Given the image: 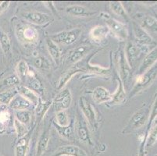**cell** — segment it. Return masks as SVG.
Returning <instances> with one entry per match:
<instances>
[{"instance_id": "obj_10", "label": "cell", "mask_w": 157, "mask_h": 156, "mask_svg": "<svg viewBox=\"0 0 157 156\" xmlns=\"http://www.w3.org/2000/svg\"><path fill=\"white\" fill-rule=\"evenodd\" d=\"M78 116L76 123L77 135L81 142L88 144V145H92V141L91 139L90 131L86 120L85 119V117L82 116L81 114L78 113Z\"/></svg>"}, {"instance_id": "obj_13", "label": "cell", "mask_w": 157, "mask_h": 156, "mask_svg": "<svg viewBox=\"0 0 157 156\" xmlns=\"http://www.w3.org/2000/svg\"><path fill=\"white\" fill-rule=\"evenodd\" d=\"M157 63V46L152 48L142 60V63L139 66L138 71V75L143 74L148 70L152 67H153Z\"/></svg>"}, {"instance_id": "obj_27", "label": "cell", "mask_w": 157, "mask_h": 156, "mask_svg": "<svg viewBox=\"0 0 157 156\" xmlns=\"http://www.w3.org/2000/svg\"><path fill=\"white\" fill-rule=\"evenodd\" d=\"M81 69L78 67H72V68L70 69V70H68L60 77V79H59V82H58V85H57V89L62 90L64 86L67 84L68 81H71V78H72L75 74L81 72Z\"/></svg>"}, {"instance_id": "obj_45", "label": "cell", "mask_w": 157, "mask_h": 156, "mask_svg": "<svg viewBox=\"0 0 157 156\" xmlns=\"http://www.w3.org/2000/svg\"><path fill=\"white\" fill-rule=\"evenodd\" d=\"M0 156H2V155H0Z\"/></svg>"}, {"instance_id": "obj_15", "label": "cell", "mask_w": 157, "mask_h": 156, "mask_svg": "<svg viewBox=\"0 0 157 156\" xmlns=\"http://www.w3.org/2000/svg\"><path fill=\"white\" fill-rule=\"evenodd\" d=\"M117 81L118 82V87L114 94L111 95V100L109 101V105L110 106L121 105L126 101L127 94L124 86L120 79V77L117 78Z\"/></svg>"}, {"instance_id": "obj_22", "label": "cell", "mask_w": 157, "mask_h": 156, "mask_svg": "<svg viewBox=\"0 0 157 156\" xmlns=\"http://www.w3.org/2000/svg\"><path fill=\"white\" fill-rule=\"evenodd\" d=\"M109 32V30L106 26L98 25L91 29L89 32V36L93 41L96 42H100L106 38Z\"/></svg>"}, {"instance_id": "obj_12", "label": "cell", "mask_w": 157, "mask_h": 156, "mask_svg": "<svg viewBox=\"0 0 157 156\" xmlns=\"http://www.w3.org/2000/svg\"><path fill=\"white\" fill-rule=\"evenodd\" d=\"M52 156H88L82 148L76 145L59 147Z\"/></svg>"}, {"instance_id": "obj_35", "label": "cell", "mask_w": 157, "mask_h": 156, "mask_svg": "<svg viewBox=\"0 0 157 156\" xmlns=\"http://www.w3.org/2000/svg\"><path fill=\"white\" fill-rule=\"evenodd\" d=\"M0 45L5 54H7L11 49V41L8 34L0 30Z\"/></svg>"}, {"instance_id": "obj_3", "label": "cell", "mask_w": 157, "mask_h": 156, "mask_svg": "<svg viewBox=\"0 0 157 156\" xmlns=\"http://www.w3.org/2000/svg\"><path fill=\"white\" fill-rule=\"evenodd\" d=\"M78 104H79L82 115L86 120L88 126L92 130H95L98 125V120H97V115L94 107L84 96L80 97L78 100Z\"/></svg>"}, {"instance_id": "obj_11", "label": "cell", "mask_w": 157, "mask_h": 156, "mask_svg": "<svg viewBox=\"0 0 157 156\" xmlns=\"http://www.w3.org/2000/svg\"><path fill=\"white\" fill-rule=\"evenodd\" d=\"M124 54L126 59L131 69L136 66L137 61L139 59L142 50L139 45L134 41H128L125 45Z\"/></svg>"}, {"instance_id": "obj_23", "label": "cell", "mask_w": 157, "mask_h": 156, "mask_svg": "<svg viewBox=\"0 0 157 156\" xmlns=\"http://www.w3.org/2000/svg\"><path fill=\"white\" fill-rule=\"evenodd\" d=\"M45 43H46L47 49L48 51V53L50 54L51 57H52L54 62L57 65H59L61 61V55H62L61 54L60 48L50 38H48L45 39Z\"/></svg>"}, {"instance_id": "obj_1", "label": "cell", "mask_w": 157, "mask_h": 156, "mask_svg": "<svg viewBox=\"0 0 157 156\" xmlns=\"http://www.w3.org/2000/svg\"><path fill=\"white\" fill-rule=\"evenodd\" d=\"M157 76V63L143 74L138 75L135 80V85L130 93V98H133L136 94L151 85Z\"/></svg>"}, {"instance_id": "obj_33", "label": "cell", "mask_w": 157, "mask_h": 156, "mask_svg": "<svg viewBox=\"0 0 157 156\" xmlns=\"http://www.w3.org/2000/svg\"><path fill=\"white\" fill-rule=\"evenodd\" d=\"M81 70L85 71L86 73H91V74H98V75H106L109 73V68H103V67H98V66H93L87 63V65L82 68Z\"/></svg>"}, {"instance_id": "obj_6", "label": "cell", "mask_w": 157, "mask_h": 156, "mask_svg": "<svg viewBox=\"0 0 157 156\" xmlns=\"http://www.w3.org/2000/svg\"><path fill=\"white\" fill-rule=\"evenodd\" d=\"M132 27H133L135 36L138 41L137 44L142 48V51H147L148 47L153 46L155 48V43L154 42L152 37L146 32V31H145L139 24H136L135 22H133Z\"/></svg>"}, {"instance_id": "obj_14", "label": "cell", "mask_w": 157, "mask_h": 156, "mask_svg": "<svg viewBox=\"0 0 157 156\" xmlns=\"http://www.w3.org/2000/svg\"><path fill=\"white\" fill-rule=\"evenodd\" d=\"M18 39L26 43H32L37 41L38 38V32L32 26H26L19 30V32L17 33Z\"/></svg>"}, {"instance_id": "obj_34", "label": "cell", "mask_w": 157, "mask_h": 156, "mask_svg": "<svg viewBox=\"0 0 157 156\" xmlns=\"http://www.w3.org/2000/svg\"><path fill=\"white\" fill-rule=\"evenodd\" d=\"M53 125L59 135L65 139L70 140L74 136V127L71 124H70L67 127H59L53 122Z\"/></svg>"}, {"instance_id": "obj_4", "label": "cell", "mask_w": 157, "mask_h": 156, "mask_svg": "<svg viewBox=\"0 0 157 156\" xmlns=\"http://www.w3.org/2000/svg\"><path fill=\"white\" fill-rule=\"evenodd\" d=\"M102 17L105 20L106 27L109 31H112L117 38L121 40H126L128 37V30L127 26L123 23L119 22L117 20L113 19L109 14L102 13Z\"/></svg>"}, {"instance_id": "obj_21", "label": "cell", "mask_w": 157, "mask_h": 156, "mask_svg": "<svg viewBox=\"0 0 157 156\" xmlns=\"http://www.w3.org/2000/svg\"><path fill=\"white\" fill-rule=\"evenodd\" d=\"M31 105L32 104L29 101L21 96V94H17L10 103L9 107L15 111H21V110H28L31 107Z\"/></svg>"}, {"instance_id": "obj_37", "label": "cell", "mask_w": 157, "mask_h": 156, "mask_svg": "<svg viewBox=\"0 0 157 156\" xmlns=\"http://www.w3.org/2000/svg\"><path fill=\"white\" fill-rule=\"evenodd\" d=\"M15 119L22 123L24 125H28L30 124L31 120V113L29 110H21V111H16Z\"/></svg>"}, {"instance_id": "obj_42", "label": "cell", "mask_w": 157, "mask_h": 156, "mask_svg": "<svg viewBox=\"0 0 157 156\" xmlns=\"http://www.w3.org/2000/svg\"><path fill=\"white\" fill-rule=\"evenodd\" d=\"M157 116V95L155 97V99L154 101L153 105H152V109L150 110V114H149V117H148V126H147V131H149L150 130V127L152 125L153 120H155V117Z\"/></svg>"}, {"instance_id": "obj_32", "label": "cell", "mask_w": 157, "mask_h": 156, "mask_svg": "<svg viewBox=\"0 0 157 156\" xmlns=\"http://www.w3.org/2000/svg\"><path fill=\"white\" fill-rule=\"evenodd\" d=\"M17 76L19 77V79L21 81H24L28 78V74H29V67H28V63L26 61L24 60H21L18 63L17 66Z\"/></svg>"}, {"instance_id": "obj_8", "label": "cell", "mask_w": 157, "mask_h": 156, "mask_svg": "<svg viewBox=\"0 0 157 156\" xmlns=\"http://www.w3.org/2000/svg\"><path fill=\"white\" fill-rule=\"evenodd\" d=\"M72 103V94L68 88L61 90L60 92L56 95L52 101V105L56 112L66 111L70 108Z\"/></svg>"}, {"instance_id": "obj_25", "label": "cell", "mask_w": 157, "mask_h": 156, "mask_svg": "<svg viewBox=\"0 0 157 156\" xmlns=\"http://www.w3.org/2000/svg\"><path fill=\"white\" fill-rule=\"evenodd\" d=\"M11 113L7 105H0V132L8 127L11 121Z\"/></svg>"}, {"instance_id": "obj_26", "label": "cell", "mask_w": 157, "mask_h": 156, "mask_svg": "<svg viewBox=\"0 0 157 156\" xmlns=\"http://www.w3.org/2000/svg\"><path fill=\"white\" fill-rule=\"evenodd\" d=\"M30 142V134L20 138L15 147V156H26Z\"/></svg>"}, {"instance_id": "obj_38", "label": "cell", "mask_w": 157, "mask_h": 156, "mask_svg": "<svg viewBox=\"0 0 157 156\" xmlns=\"http://www.w3.org/2000/svg\"><path fill=\"white\" fill-rule=\"evenodd\" d=\"M157 141V125L154 126L148 131V135L145 137V148H150Z\"/></svg>"}, {"instance_id": "obj_41", "label": "cell", "mask_w": 157, "mask_h": 156, "mask_svg": "<svg viewBox=\"0 0 157 156\" xmlns=\"http://www.w3.org/2000/svg\"><path fill=\"white\" fill-rule=\"evenodd\" d=\"M21 80L17 75H10L9 77H6L2 81V85L6 86V87H13L16 88L17 86L20 85Z\"/></svg>"}, {"instance_id": "obj_19", "label": "cell", "mask_w": 157, "mask_h": 156, "mask_svg": "<svg viewBox=\"0 0 157 156\" xmlns=\"http://www.w3.org/2000/svg\"><path fill=\"white\" fill-rule=\"evenodd\" d=\"M16 88L17 90L18 94H21L24 98H26L32 105H35V106L38 105L40 100L38 94L35 91H32L28 87L24 85H18L16 87Z\"/></svg>"}, {"instance_id": "obj_28", "label": "cell", "mask_w": 157, "mask_h": 156, "mask_svg": "<svg viewBox=\"0 0 157 156\" xmlns=\"http://www.w3.org/2000/svg\"><path fill=\"white\" fill-rule=\"evenodd\" d=\"M18 94L16 88H10L0 93V105H9L13 98Z\"/></svg>"}, {"instance_id": "obj_2", "label": "cell", "mask_w": 157, "mask_h": 156, "mask_svg": "<svg viewBox=\"0 0 157 156\" xmlns=\"http://www.w3.org/2000/svg\"><path fill=\"white\" fill-rule=\"evenodd\" d=\"M149 114H150V109L148 108H141L135 112L130 118L128 124L123 129L122 134H128L141 128L148 120Z\"/></svg>"}, {"instance_id": "obj_40", "label": "cell", "mask_w": 157, "mask_h": 156, "mask_svg": "<svg viewBox=\"0 0 157 156\" xmlns=\"http://www.w3.org/2000/svg\"><path fill=\"white\" fill-rule=\"evenodd\" d=\"M14 128H15L16 133L17 135L18 138H22L24 136H26L28 134V129H27V126L23 124L20 121H18L17 119H14L13 122Z\"/></svg>"}, {"instance_id": "obj_24", "label": "cell", "mask_w": 157, "mask_h": 156, "mask_svg": "<svg viewBox=\"0 0 157 156\" xmlns=\"http://www.w3.org/2000/svg\"><path fill=\"white\" fill-rule=\"evenodd\" d=\"M139 24L145 31L157 32V19L151 16L144 15L140 19Z\"/></svg>"}, {"instance_id": "obj_16", "label": "cell", "mask_w": 157, "mask_h": 156, "mask_svg": "<svg viewBox=\"0 0 157 156\" xmlns=\"http://www.w3.org/2000/svg\"><path fill=\"white\" fill-rule=\"evenodd\" d=\"M90 50L91 46L89 45H79L70 52L67 59L68 62L71 63H78L88 54V52H89Z\"/></svg>"}, {"instance_id": "obj_5", "label": "cell", "mask_w": 157, "mask_h": 156, "mask_svg": "<svg viewBox=\"0 0 157 156\" xmlns=\"http://www.w3.org/2000/svg\"><path fill=\"white\" fill-rule=\"evenodd\" d=\"M117 63L120 79H121L123 84L124 86L125 90H127L128 87L129 86V83L131 78V68L130 67L129 64L127 61L124 54V49L119 50Z\"/></svg>"}, {"instance_id": "obj_36", "label": "cell", "mask_w": 157, "mask_h": 156, "mask_svg": "<svg viewBox=\"0 0 157 156\" xmlns=\"http://www.w3.org/2000/svg\"><path fill=\"white\" fill-rule=\"evenodd\" d=\"M53 122L56 124L58 126H59V127H67V126L71 124L67 113L65 111H61L56 112L55 120H54Z\"/></svg>"}, {"instance_id": "obj_43", "label": "cell", "mask_w": 157, "mask_h": 156, "mask_svg": "<svg viewBox=\"0 0 157 156\" xmlns=\"http://www.w3.org/2000/svg\"><path fill=\"white\" fill-rule=\"evenodd\" d=\"M10 5V2L9 1H3L0 3V15H2L4 12L8 10Z\"/></svg>"}, {"instance_id": "obj_7", "label": "cell", "mask_w": 157, "mask_h": 156, "mask_svg": "<svg viewBox=\"0 0 157 156\" xmlns=\"http://www.w3.org/2000/svg\"><path fill=\"white\" fill-rule=\"evenodd\" d=\"M81 34V30L80 28H74L69 31H63L61 32L54 34L49 38L55 43L64 44V45H71L78 40Z\"/></svg>"}, {"instance_id": "obj_20", "label": "cell", "mask_w": 157, "mask_h": 156, "mask_svg": "<svg viewBox=\"0 0 157 156\" xmlns=\"http://www.w3.org/2000/svg\"><path fill=\"white\" fill-rule=\"evenodd\" d=\"M110 92L104 87H97L92 92V99L96 104L109 102L111 100Z\"/></svg>"}, {"instance_id": "obj_17", "label": "cell", "mask_w": 157, "mask_h": 156, "mask_svg": "<svg viewBox=\"0 0 157 156\" xmlns=\"http://www.w3.org/2000/svg\"><path fill=\"white\" fill-rule=\"evenodd\" d=\"M50 130L49 128L45 129V131H42L39 138L38 140L36 146V153L35 156H43L48 148V143L50 141Z\"/></svg>"}, {"instance_id": "obj_30", "label": "cell", "mask_w": 157, "mask_h": 156, "mask_svg": "<svg viewBox=\"0 0 157 156\" xmlns=\"http://www.w3.org/2000/svg\"><path fill=\"white\" fill-rule=\"evenodd\" d=\"M28 83L30 86V89H31L34 91H42L43 90V87H42V84L41 81H39L38 78H37L36 75L33 71H29V74L28 76Z\"/></svg>"}, {"instance_id": "obj_9", "label": "cell", "mask_w": 157, "mask_h": 156, "mask_svg": "<svg viewBox=\"0 0 157 156\" xmlns=\"http://www.w3.org/2000/svg\"><path fill=\"white\" fill-rule=\"evenodd\" d=\"M22 17L26 21L35 25H46L53 21V18L48 14L38 11H28L22 14Z\"/></svg>"}, {"instance_id": "obj_44", "label": "cell", "mask_w": 157, "mask_h": 156, "mask_svg": "<svg viewBox=\"0 0 157 156\" xmlns=\"http://www.w3.org/2000/svg\"><path fill=\"white\" fill-rule=\"evenodd\" d=\"M145 141H142L141 146L139 148V151H138V156H145Z\"/></svg>"}, {"instance_id": "obj_29", "label": "cell", "mask_w": 157, "mask_h": 156, "mask_svg": "<svg viewBox=\"0 0 157 156\" xmlns=\"http://www.w3.org/2000/svg\"><path fill=\"white\" fill-rule=\"evenodd\" d=\"M52 104V101L42 102V101H39L38 104L36 105V110H35V113H36L37 117V123L41 122V121L43 120L45 114H46L47 111L48 110V108H50Z\"/></svg>"}, {"instance_id": "obj_39", "label": "cell", "mask_w": 157, "mask_h": 156, "mask_svg": "<svg viewBox=\"0 0 157 156\" xmlns=\"http://www.w3.org/2000/svg\"><path fill=\"white\" fill-rule=\"evenodd\" d=\"M34 66L37 69L42 70H47L50 69V63L45 57L38 56L35 58L34 60Z\"/></svg>"}, {"instance_id": "obj_31", "label": "cell", "mask_w": 157, "mask_h": 156, "mask_svg": "<svg viewBox=\"0 0 157 156\" xmlns=\"http://www.w3.org/2000/svg\"><path fill=\"white\" fill-rule=\"evenodd\" d=\"M109 6H110L111 10L116 15L122 17L123 19H124L125 21H129V17H128V13H127L124 7L123 4L121 3V2H118V1H117V2H111L109 3Z\"/></svg>"}, {"instance_id": "obj_18", "label": "cell", "mask_w": 157, "mask_h": 156, "mask_svg": "<svg viewBox=\"0 0 157 156\" xmlns=\"http://www.w3.org/2000/svg\"><path fill=\"white\" fill-rule=\"evenodd\" d=\"M66 12L68 15L78 17H91L96 13V12H92V11L89 10L88 9L85 8V6L79 5L69 6L66 8Z\"/></svg>"}]
</instances>
